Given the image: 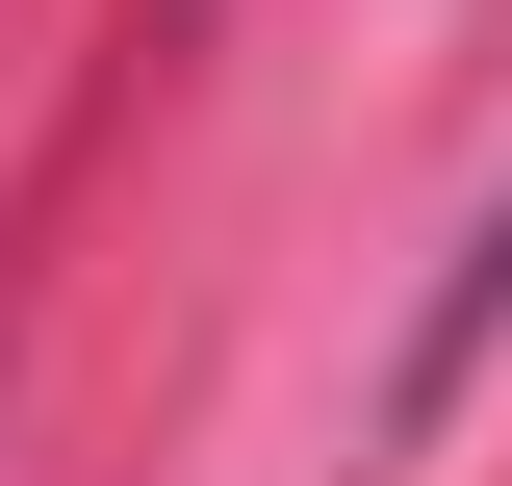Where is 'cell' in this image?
I'll use <instances>...</instances> for the list:
<instances>
[{"instance_id": "cell-1", "label": "cell", "mask_w": 512, "mask_h": 486, "mask_svg": "<svg viewBox=\"0 0 512 486\" xmlns=\"http://www.w3.org/2000/svg\"><path fill=\"white\" fill-rule=\"evenodd\" d=\"M487 333H512V180H487V231L436 256V307H410V410H436V384L487 359Z\"/></svg>"}]
</instances>
